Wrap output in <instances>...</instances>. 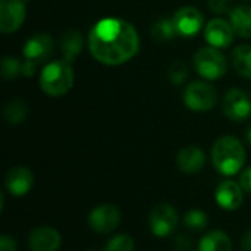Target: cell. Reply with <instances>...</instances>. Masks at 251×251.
I'll use <instances>...</instances> for the list:
<instances>
[{
  "label": "cell",
  "instance_id": "obj_34",
  "mask_svg": "<svg viewBox=\"0 0 251 251\" xmlns=\"http://www.w3.org/2000/svg\"><path fill=\"white\" fill-rule=\"evenodd\" d=\"M87 251H100L99 249H90V250H87Z\"/></svg>",
  "mask_w": 251,
  "mask_h": 251
},
{
  "label": "cell",
  "instance_id": "obj_33",
  "mask_svg": "<svg viewBox=\"0 0 251 251\" xmlns=\"http://www.w3.org/2000/svg\"><path fill=\"white\" fill-rule=\"evenodd\" d=\"M246 140H247V143L251 146V124L247 126V129H246Z\"/></svg>",
  "mask_w": 251,
  "mask_h": 251
},
{
  "label": "cell",
  "instance_id": "obj_4",
  "mask_svg": "<svg viewBox=\"0 0 251 251\" xmlns=\"http://www.w3.org/2000/svg\"><path fill=\"white\" fill-rule=\"evenodd\" d=\"M194 66L199 75L204 79H219L226 74L228 65L226 57L222 54L221 49L207 46L201 47L194 54Z\"/></svg>",
  "mask_w": 251,
  "mask_h": 251
},
{
  "label": "cell",
  "instance_id": "obj_23",
  "mask_svg": "<svg viewBox=\"0 0 251 251\" xmlns=\"http://www.w3.org/2000/svg\"><path fill=\"white\" fill-rule=\"evenodd\" d=\"M184 225H185V228H188L193 232H200L207 228L209 218H207L206 212H203L200 209H193L184 215Z\"/></svg>",
  "mask_w": 251,
  "mask_h": 251
},
{
  "label": "cell",
  "instance_id": "obj_25",
  "mask_svg": "<svg viewBox=\"0 0 251 251\" xmlns=\"http://www.w3.org/2000/svg\"><path fill=\"white\" fill-rule=\"evenodd\" d=\"M22 62L18 57L13 56H4L0 63V74L4 79H15L18 75H21Z\"/></svg>",
  "mask_w": 251,
  "mask_h": 251
},
{
  "label": "cell",
  "instance_id": "obj_14",
  "mask_svg": "<svg viewBox=\"0 0 251 251\" xmlns=\"http://www.w3.org/2000/svg\"><path fill=\"white\" fill-rule=\"evenodd\" d=\"M29 251H57L62 246V235L51 226L34 228L28 235Z\"/></svg>",
  "mask_w": 251,
  "mask_h": 251
},
{
  "label": "cell",
  "instance_id": "obj_29",
  "mask_svg": "<svg viewBox=\"0 0 251 251\" xmlns=\"http://www.w3.org/2000/svg\"><path fill=\"white\" fill-rule=\"evenodd\" d=\"M16 250H18L16 241H15L12 237H9V235L3 234V235L0 237V251H16Z\"/></svg>",
  "mask_w": 251,
  "mask_h": 251
},
{
  "label": "cell",
  "instance_id": "obj_31",
  "mask_svg": "<svg viewBox=\"0 0 251 251\" xmlns=\"http://www.w3.org/2000/svg\"><path fill=\"white\" fill-rule=\"evenodd\" d=\"M35 69H37V63L29 62V60H24L22 62V68H21V75L29 78V76H32L35 74Z\"/></svg>",
  "mask_w": 251,
  "mask_h": 251
},
{
  "label": "cell",
  "instance_id": "obj_20",
  "mask_svg": "<svg viewBox=\"0 0 251 251\" xmlns=\"http://www.w3.org/2000/svg\"><path fill=\"white\" fill-rule=\"evenodd\" d=\"M232 62H234V68L235 71L246 76L251 78V46L250 44H243L238 46L234 51H232Z\"/></svg>",
  "mask_w": 251,
  "mask_h": 251
},
{
  "label": "cell",
  "instance_id": "obj_26",
  "mask_svg": "<svg viewBox=\"0 0 251 251\" xmlns=\"http://www.w3.org/2000/svg\"><path fill=\"white\" fill-rule=\"evenodd\" d=\"M135 250V243L134 238L126 235V234H118L115 237H112L106 247L104 251H134Z\"/></svg>",
  "mask_w": 251,
  "mask_h": 251
},
{
  "label": "cell",
  "instance_id": "obj_1",
  "mask_svg": "<svg viewBox=\"0 0 251 251\" xmlns=\"http://www.w3.org/2000/svg\"><path fill=\"white\" fill-rule=\"evenodd\" d=\"M88 49L97 62L118 66L138 53L140 37L132 24L121 18H103L90 29Z\"/></svg>",
  "mask_w": 251,
  "mask_h": 251
},
{
  "label": "cell",
  "instance_id": "obj_11",
  "mask_svg": "<svg viewBox=\"0 0 251 251\" xmlns=\"http://www.w3.org/2000/svg\"><path fill=\"white\" fill-rule=\"evenodd\" d=\"M53 49H54V41L51 35L46 32H40V34H34L29 40H26L22 49V54L25 60L40 65L51 57Z\"/></svg>",
  "mask_w": 251,
  "mask_h": 251
},
{
  "label": "cell",
  "instance_id": "obj_27",
  "mask_svg": "<svg viewBox=\"0 0 251 251\" xmlns=\"http://www.w3.org/2000/svg\"><path fill=\"white\" fill-rule=\"evenodd\" d=\"M174 251H193L194 250V241L188 234H178L172 241Z\"/></svg>",
  "mask_w": 251,
  "mask_h": 251
},
{
  "label": "cell",
  "instance_id": "obj_6",
  "mask_svg": "<svg viewBox=\"0 0 251 251\" xmlns=\"http://www.w3.org/2000/svg\"><path fill=\"white\" fill-rule=\"evenodd\" d=\"M178 225V213L175 207L169 203H160L154 206L149 215L150 232L159 238L169 237L174 234Z\"/></svg>",
  "mask_w": 251,
  "mask_h": 251
},
{
  "label": "cell",
  "instance_id": "obj_19",
  "mask_svg": "<svg viewBox=\"0 0 251 251\" xmlns=\"http://www.w3.org/2000/svg\"><path fill=\"white\" fill-rule=\"evenodd\" d=\"M199 251H232V241L226 232L212 229L201 237Z\"/></svg>",
  "mask_w": 251,
  "mask_h": 251
},
{
  "label": "cell",
  "instance_id": "obj_28",
  "mask_svg": "<svg viewBox=\"0 0 251 251\" xmlns=\"http://www.w3.org/2000/svg\"><path fill=\"white\" fill-rule=\"evenodd\" d=\"M207 6L216 15L229 12V0H207Z\"/></svg>",
  "mask_w": 251,
  "mask_h": 251
},
{
  "label": "cell",
  "instance_id": "obj_24",
  "mask_svg": "<svg viewBox=\"0 0 251 251\" xmlns=\"http://www.w3.org/2000/svg\"><path fill=\"white\" fill-rule=\"evenodd\" d=\"M168 78L174 85H182L188 78V66L185 62L181 59L174 60L168 69Z\"/></svg>",
  "mask_w": 251,
  "mask_h": 251
},
{
  "label": "cell",
  "instance_id": "obj_13",
  "mask_svg": "<svg viewBox=\"0 0 251 251\" xmlns=\"http://www.w3.org/2000/svg\"><path fill=\"white\" fill-rule=\"evenodd\" d=\"M244 190L240 185V182H235L232 179L222 181L215 191V200L218 206L224 210L234 212L240 209V206L244 201Z\"/></svg>",
  "mask_w": 251,
  "mask_h": 251
},
{
  "label": "cell",
  "instance_id": "obj_18",
  "mask_svg": "<svg viewBox=\"0 0 251 251\" xmlns=\"http://www.w3.org/2000/svg\"><path fill=\"white\" fill-rule=\"evenodd\" d=\"M82 46H84L82 35L76 29H68L60 37V50L63 59L71 63L79 56V53L82 51Z\"/></svg>",
  "mask_w": 251,
  "mask_h": 251
},
{
  "label": "cell",
  "instance_id": "obj_7",
  "mask_svg": "<svg viewBox=\"0 0 251 251\" xmlns=\"http://www.w3.org/2000/svg\"><path fill=\"white\" fill-rule=\"evenodd\" d=\"M121 224V210L110 203L99 204L88 215V226L91 231L106 235L113 232Z\"/></svg>",
  "mask_w": 251,
  "mask_h": 251
},
{
  "label": "cell",
  "instance_id": "obj_30",
  "mask_svg": "<svg viewBox=\"0 0 251 251\" xmlns=\"http://www.w3.org/2000/svg\"><path fill=\"white\" fill-rule=\"evenodd\" d=\"M240 185L243 187V190L246 193L251 194V166L243 171V174L240 176Z\"/></svg>",
  "mask_w": 251,
  "mask_h": 251
},
{
  "label": "cell",
  "instance_id": "obj_16",
  "mask_svg": "<svg viewBox=\"0 0 251 251\" xmlns=\"http://www.w3.org/2000/svg\"><path fill=\"white\" fill-rule=\"evenodd\" d=\"M206 165V154L197 146H187L179 150L176 154V166L181 172L193 175L203 171Z\"/></svg>",
  "mask_w": 251,
  "mask_h": 251
},
{
  "label": "cell",
  "instance_id": "obj_21",
  "mask_svg": "<svg viewBox=\"0 0 251 251\" xmlns=\"http://www.w3.org/2000/svg\"><path fill=\"white\" fill-rule=\"evenodd\" d=\"M26 115H28V107H26L25 101L19 100V99L9 101L3 110V116H4L6 122L10 125H19L21 122L25 121Z\"/></svg>",
  "mask_w": 251,
  "mask_h": 251
},
{
  "label": "cell",
  "instance_id": "obj_17",
  "mask_svg": "<svg viewBox=\"0 0 251 251\" xmlns=\"http://www.w3.org/2000/svg\"><path fill=\"white\" fill-rule=\"evenodd\" d=\"M229 22L237 35L251 38V6L240 4L229 12Z\"/></svg>",
  "mask_w": 251,
  "mask_h": 251
},
{
  "label": "cell",
  "instance_id": "obj_2",
  "mask_svg": "<svg viewBox=\"0 0 251 251\" xmlns=\"http://www.w3.org/2000/svg\"><path fill=\"white\" fill-rule=\"evenodd\" d=\"M212 162L215 169L224 176L238 174L246 163V149L243 143L232 137H219L212 147Z\"/></svg>",
  "mask_w": 251,
  "mask_h": 251
},
{
  "label": "cell",
  "instance_id": "obj_10",
  "mask_svg": "<svg viewBox=\"0 0 251 251\" xmlns=\"http://www.w3.org/2000/svg\"><path fill=\"white\" fill-rule=\"evenodd\" d=\"M172 21H174L178 35L191 38V37H196L201 31L204 18L199 9L193 6H184L174 13Z\"/></svg>",
  "mask_w": 251,
  "mask_h": 251
},
{
  "label": "cell",
  "instance_id": "obj_12",
  "mask_svg": "<svg viewBox=\"0 0 251 251\" xmlns=\"http://www.w3.org/2000/svg\"><path fill=\"white\" fill-rule=\"evenodd\" d=\"M234 28L231 22L222 19V18H215L207 22L204 28V38L209 43V46L216 47V49H226L232 44L234 41Z\"/></svg>",
  "mask_w": 251,
  "mask_h": 251
},
{
  "label": "cell",
  "instance_id": "obj_32",
  "mask_svg": "<svg viewBox=\"0 0 251 251\" xmlns=\"http://www.w3.org/2000/svg\"><path fill=\"white\" fill-rule=\"evenodd\" d=\"M241 250L251 251V229L247 231L241 238Z\"/></svg>",
  "mask_w": 251,
  "mask_h": 251
},
{
  "label": "cell",
  "instance_id": "obj_22",
  "mask_svg": "<svg viewBox=\"0 0 251 251\" xmlns=\"http://www.w3.org/2000/svg\"><path fill=\"white\" fill-rule=\"evenodd\" d=\"M151 35L157 41H169L175 35H178L176 28L174 25L172 18H160L151 26Z\"/></svg>",
  "mask_w": 251,
  "mask_h": 251
},
{
  "label": "cell",
  "instance_id": "obj_8",
  "mask_svg": "<svg viewBox=\"0 0 251 251\" xmlns=\"http://www.w3.org/2000/svg\"><path fill=\"white\" fill-rule=\"evenodd\" d=\"M222 110L231 121L243 122L251 116V99L240 88H231L225 93Z\"/></svg>",
  "mask_w": 251,
  "mask_h": 251
},
{
  "label": "cell",
  "instance_id": "obj_5",
  "mask_svg": "<svg viewBox=\"0 0 251 251\" xmlns=\"http://www.w3.org/2000/svg\"><path fill=\"white\" fill-rule=\"evenodd\" d=\"M216 101L218 91L206 81H194L184 91V103L194 112H207L215 107Z\"/></svg>",
  "mask_w": 251,
  "mask_h": 251
},
{
  "label": "cell",
  "instance_id": "obj_3",
  "mask_svg": "<svg viewBox=\"0 0 251 251\" xmlns=\"http://www.w3.org/2000/svg\"><path fill=\"white\" fill-rule=\"evenodd\" d=\"M72 63L59 59L49 62L40 74V87L50 97H60L66 94L74 85Z\"/></svg>",
  "mask_w": 251,
  "mask_h": 251
},
{
  "label": "cell",
  "instance_id": "obj_9",
  "mask_svg": "<svg viewBox=\"0 0 251 251\" xmlns=\"http://www.w3.org/2000/svg\"><path fill=\"white\" fill-rule=\"evenodd\" d=\"M26 16V0H0V31L15 32Z\"/></svg>",
  "mask_w": 251,
  "mask_h": 251
},
{
  "label": "cell",
  "instance_id": "obj_15",
  "mask_svg": "<svg viewBox=\"0 0 251 251\" xmlns=\"http://www.w3.org/2000/svg\"><path fill=\"white\" fill-rule=\"evenodd\" d=\"M6 190L13 197H24L26 196L32 185H34V175L25 166H15L9 169L4 178Z\"/></svg>",
  "mask_w": 251,
  "mask_h": 251
}]
</instances>
